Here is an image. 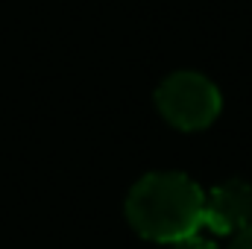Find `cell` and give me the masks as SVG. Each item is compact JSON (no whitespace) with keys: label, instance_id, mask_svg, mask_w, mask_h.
Returning a JSON list of instances; mask_svg holds the SVG:
<instances>
[{"label":"cell","instance_id":"3","mask_svg":"<svg viewBox=\"0 0 252 249\" xmlns=\"http://www.w3.org/2000/svg\"><path fill=\"white\" fill-rule=\"evenodd\" d=\"M252 223V187L241 179L217 185L202 202V226L217 235H238Z\"/></svg>","mask_w":252,"mask_h":249},{"label":"cell","instance_id":"4","mask_svg":"<svg viewBox=\"0 0 252 249\" xmlns=\"http://www.w3.org/2000/svg\"><path fill=\"white\" fill-rule=\"evenodd\" d=\"M173 249H217L211 241H205V238H185V241H179V244H173Z\"/></svg>","mask_w":252,"mask_h":249},{"label":"cell","instance_id":"2","mask_svg":"<svg viewBox=\"0 0 252 249\" xmlns=\"http://www.w3.org/2000/svg\"><path fill=\"white\" fill-rule=\"evenodd\" d=\"M158 112L176 129H205L220 112V94L214 82L199 73H173L161 82L156 94Z\"/></svg>","mask_w":252,"mask_h":249},{"label":"cell","instance_id":"5","mask_svg":"<svg viewBox=\"0 0 252 249\" xmlns=\"http://www.w3.org/2000/svg\"><path fill=\"white\" fill-rule=\"evenodd\" d=\"M232 249H252V223H250V226H244V229L235 235Z\"/></svg>","mask_w":252,"mask_h":249},{"label":"cell","instance_id":"1","mask_svg":"<svg viewBox=\"0 0 252 249\" xmlns=\"http://www.w3.org/2000/svg\"><path fill=\"white\" fill-rule=\"evenodd\" d=\"M205 193L185 173H150L132 187L126 217L138 235L158 244H179L202 226Z\"/></svg>","mask_w":252,"mask_h":249}]
</instances>
